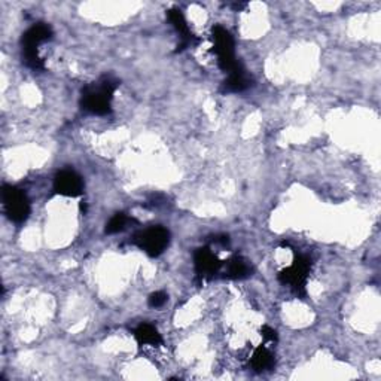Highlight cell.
Masks as SVG:
<instances>
[{
  "instance_id": "16",
  "label": "cell",
  "mask_w": 381,
  "mask_h": 381,
  "mask_svg": "<svg viewBox=\"0 0 381 381\" xmlns=\"http://www.w3.org/2000/svg\"><path fill=\"white\" fill-rule=\"evenodd\" d=\"M261 337H262L265 341H270V343L277 341V331L273 329L271 326L265 325V326L261 328Z\"/></svg>"
},
{
  "instance_id": "10",
  "label": "cell",
  "mask_w": 381,
  "mask_h": 381,
  "mask_svg": "<svg viewBox=\"0 0 381 381\" xmlns=\"http://www.w3.org/2000/svg\"><path fill=\"white\" fill-rule=\"evenodd\" d=\"M222 267H224L225 277L233 280L246 279V277H249L252 273V267L249 265V262L241 257L231 258L229 261L222 264Z\"/></svg>"
},
{
  "instance_id": "11",
  "label": "cell",
  "mask_w": 381,
  "mask_h": 381,
  "mask_svg": "<svg viewBox=\"0 0 381 381\" xmlns=\"http://www.w3.org/2000/svg\"><path fill=\"white\" fill-rule=\"evenodd\" d=\"M134 338L138 343V345H154V347H159L163 345V337L158 332V329L149 323H143V325L137 326L134 331Z\"/></svg>"
},
{
  "instance_id": "15",
  "label": "cell",
  "mask_w": 381,
  "mask_h": 381,
  "mask_svg": "<svg viewBox=\"0 0 381 381\" xmlns=\"http://www.w3.org/2000/svg\"><path fill=\"white\" fill-rule=\"evenodd\" d=\"M167 294L163 292V291H158V292H154L149 295L148 298V303L149 305H151L152 308H161L166 303H167Z\"/></svg>"
},
{
  "instance_id": "14",
  "label": "cell",
  "mask_w": 381,
  "mask_h": 381,
  "mask_svg": "<svg viewBox=\"0 0 381 381\" xmlns=\"http://www.w3.org/2000/svg\"><path fill=\"white\" fill-rule=\"evenodd\" d=\"M130 222V219L124 213H117L110 217V221L106 224V234H117L125 229L127 224Z\"/></svg>"
},
{
  "instance_id": "8",
  "label": "cell",
  "mask_w": 381,
  "mask_h": 381,
  "mask_svg": "<svg viewBox=\"0 0 381 381\" xmlns=\"http://www.w3.org/2000/svg\"><path fill=\"white\" fill-rule=\"evenodd\" d=\"M222 261L209 247H201L194 255V265H195V273L201 279H210L215 274H217L222 268Z\"/></svg>"
},
{
  "instance_id": "2",
  "label": "cell",
  "mask_w": 381,
  "mask_h": 381,
  "mask_svg": "<svg viewBox=\"0 0 381 381\" xmlns=\"http://www.w3.org/2000/svg\"><path fill=\"white\" fill-rule=\"evenodd\" d=\"M51 38L52 29L48 24H45V22L34 24L22 34V59H24V63L30 69H33V71H43L45 69L43 60L39 57V45L50 41Z\"/></svg>"
},
{
  "instance_id": "6",
  "label": "cell",
  "mask_w": 381,
  "mask_h": 381,
  "mask_svg": "<svg viewBox=\"0 0 381 381\" xmlns=\"http://www.w3.org/2000/svg\"><path fill=\"white\" fill-rule=\"evenodd\" d=\"M134 243L141 247L148 257L158 258L163 255L170 243V233L164 227H151L134 236Z\"/></svg>"
},
{
  "instance_id": "12",
  "label": "cell",
  "mask_w": 381,
  "mask_h": 381,
  "mask_svg": "<svg viewBox=\"0 0 381 381\" xmlns=\"http://www.w3.org/2000/svg\"><path fill=\"white\" fill-rule=\"evenodd\" d=\"M274 364H275L274 356L267 347H265V345H259V347H257L255 352H253L250 365L257 373H262V371H267V369H271L274 366Z\"/></svg>"
},
{
  "instance_id": "9",
  "label": "cell",
  "mask_w": 381,
  "mask_h": 381,
  "mask_svg": "<svg viewBox=\"0 0 381 381\" xmlns=\"http://www.w3.org/2000/svg\"><path fill=\"white\" fill-rule=\"evenodd\" d=\"M168 21L171 22V26L175 27V30L180 34V39H182V43L180 46H178V51H182L187 48L188 45H191L192 42L197 41V38H195V34L189 30V26L187 20H185L182 10L179 9H170L168 10Z\"/></svg>"
},
{
  "instance_id": "1",
  "label": "cell",
  "mask_w": 381,
  "mask_h": 381,
  "mask_svg": "<svg viewBox=\"0 0 381 381\" xmlns=\"http://www.w3.org/2000/svg\"><path fill=\"white\" fill-rule=\"evenodd\" d=\"M120 82L110 76L101 78L97 84L87 85L80 96V106L92 115H108L112 112V99Z\"/></svg>"
},
{
  "instance_id": "4",
  "label": "cell",
  "mask_w": 381,
  "mask_h": 381,
  "mask_svg": "<svg viewBox=\"0 0 381 381\" xmlns=\"http://www.w3.org/2000/svg\"><path fill=\"white\" fill-rule=\"evenodd\" d=\"M3 209L9 221L14 224H22L27 221L30 215V201L24 191H21L13 185H3L2 188Z\"/></svg>"
},
{
  "instance_id": "7",
  "label": "cell",
  "mask_w": 381,
  "mask_h": 381,
  "mask_svg": "<svg viewBox=\"0 0 381 381\" xmlns=\"http://www.w3.org/2000/svg\"><path fill=\"white\" fill-rule=\"evenodd\" d=\"M54 192L63 197H79L84 192L82 178L73 170H62L54 178Z\"/></svg>"
},
{
  "instance_id": "13",
  "label": "cell",
  "mask_w": 381,
  "mask_h": 381,
  "mask_svg": "<svg viewBox=\"0 0 381 381\" xmlns=\"http://www.w3.org/2000/svg\"><path fill=\"white\" fill-rule=\"evenodd\" d=\"M250 87V79L247 78L245 69L240 67L238 71L229 73L228 79L224 82V91L227 92H241Z\"/></svg>"
},
{
  "instance_id": "3",
  "label": "cell",
  "mask_w": 381,
  "mask_h": 381,
  "mask_svg": "<svg viewBox=\"0 0 381 381\" xmlns=\"http://www.w3.org/2000/svg\"><path fill=\"white\" fill-rule=\"evenodd\" d=\"M212 41H213V52L217 57V64L228 75L233 73L241 67V64L236 59L234 51V39L231 33L221 27L215 26L212 30Z\"/></svg>"
},
{
  "instance_id": "5",
  "label": "cell",
  "mask_w": 381,
  "mask_h": 381,
  "mask_svg": "<svg viewBox=\"0 0 381 381\" xmlns=\"http://www.w3.org/2000/svg\"><path fill=\"white\" fill-rule=\"evenodd\" d=\"M311 270V259L305 255H295L291 267L279 273V280L283 285L292 287L298 296H305V285Z\"/></svg>"
}]
</instances>
